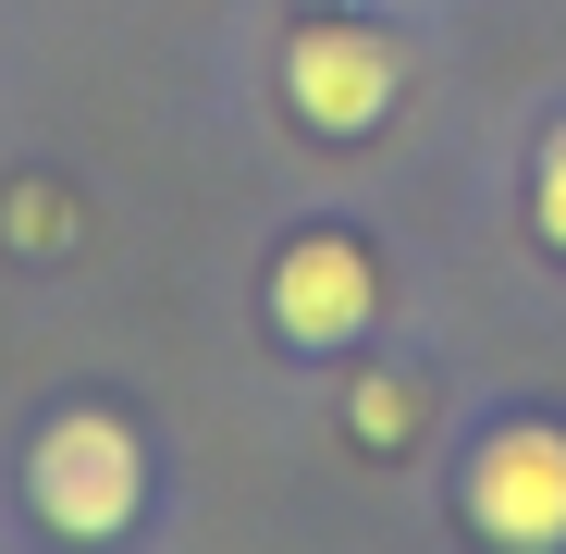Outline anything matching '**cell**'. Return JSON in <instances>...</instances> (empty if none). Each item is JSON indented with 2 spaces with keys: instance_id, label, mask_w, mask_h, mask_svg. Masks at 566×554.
<instances>
[{
  "instance_id": "6da1fadb",
  "label": "cell",
  "mask_w": 566,
  "mask_h": 554,
  "mask_svg": "<svg viewBox=\"0 0 566 554\" xmlns=\"http://www.w3.org/2000/svg\"><path fill=\"white\" fill-rule=\"evenodd\" d=\"M25 505H38V530H50V542H124V530H136V505H148V443H136L112 407L50 419V431H38V456H25Z\"/></svg>"
},
{
  "instance_id": "7a4b0ae2",
  "label": "cell",
  "mask_w": 566,
  "mask_h": 554,
  "mask_svg": "<svg viewBox=\"0 0 566 554\" xmlns=\"http://www.w3.org/2000/svg\"><path fill=\"white\" fill-rule=\"evenodd\" d=\"M455 505H468V530L493 554H566V431L554 419H505L455 469Z\"/></svg>"
},
{
  "instance_id": "3957f363",
  "label": "cell",
  "mask_w": 566,
  "mask_h": 554,
  "mask_svg": "<svg viewBox=\"0 0 566 554\" xmlns=\"http://www.w3.org/2000/svg\"><path fill=\"white\" fill-rule=\"evenodd\" d=\"M283 100H296L308 136H369V124L407 100V50L382 25H296V50H283Z\"/></svg>"
},
{
  "instance_id": "277c9868",
  "label": "cell",
  "mask_w": 566,
  "mask_h": 554,
  "mask_svg": "<svg viewBox=\"0 0 566 554\" xmlns=\"http://www.w3.org/2000/svg\"><path fill=\"white\" fill-rule=\"evenodd\" d=\"M259 309H271L283 345H357L369 321H382V259H369L357 234H296L271 259Z\"/></svg>"
},
{
  "instance_id": "5b68a950",
  "label": "cell",
  "mask_w": 566,
  "mask_h": 554,
  "mask_svg": "<svg viewBox=\"0 0 566 554\" xmlns=\"http://www.w3.org/2000/svg\"><path fill=\"white\" fill-rule=\"evenodd\" d=\"M345 431H357L369 456H407V443H419V383H395V369H369V383L345 395Z\"/></svg>"
},
{
  "instance_id": "8992f818",
  "label": "cell",
  "mask_w": 566,
  "mask_h": 554,
  "mask_svg": "<svg viewBox=\"0 0 566 554\" xmlns=\"http://www.w3.org/2000/svg\"><path fill=\"white\" fill-rule=\"evenodd\" d=\"M530 222H542V247L566 259V124L542 136V160H530Z\"/></svg>"
},
{
  "instance_id": "52a82bcc",
  "label": "cell",
  "mask_w": 566,
  "mask_h": 554,
  "mask_svg": "<svg viewBox=\"0 0 566 554\" xmlns=\"http://www.w3.org/2000/svg\"><path fill=\"white\" fill-rule=\"evenodd\" d=\"M13 234L25 247H62V198H50V185H13Z\"/></svg>"
}]
</instances>
